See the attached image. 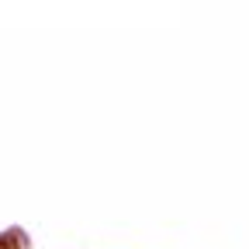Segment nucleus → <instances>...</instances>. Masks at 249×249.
Returning <instances> with one entry per match:
<instances>
[]
</instances>
